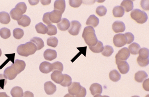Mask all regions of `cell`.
<instances>
[{"instance_id":"cell-1","label":"cell","mask_w":149,"mask_h":97,"mask_svg":"<svg viewBox=\"0 0 149 97\" xmlns=\"http://www.w3.org/2000/svg\"><path fill=\"white\" fill-rule=\"evenodd\" d=\"M25 62L22 60L16 59L10 66L6 68L3 72V75L7 79L13 80L19 74L23 71L26 68Z\"/></svg>"},{"instance_id":"cell-2","label":"cell","mask_w":149,"mask_h":97,"mask_svg":"<svg viewBox=\"0 0 149 97\" xmlns=\"http://www.w3.org/2000/svg\"><path fill=\"white\" fill-rule=\"evenodd\" d=\"M82 37L85 43L89 46H95L97 44L98 39L95 34V31L93 27L88 26L84 29Z\"/></svg>"},{"instance_id":"cell-3","label":"cell","mask_w":149,"mask_h":97,"mask_svg":"<svg viewBox=\"0 0 149 97\" xmlns=\"http://www.w3.org/2000/svg\"><path fill=\"white\" fill-rule=\"evenodd\" d=\"M37 51V47L31 41L25 44H20L17 48V52L20 56L28 57L31 55L34 54Z\"/></svg>"},{"instance_id":"cell-4","label":"cell","mask_w":149,"mask_h":97,"mask_svg":"<svg viewBox=\"0 0 149 97\" xmlns=\"http://www.w3.org/2000/svg\"><path fill=\"white\" fill-rule=\"evenodd\" d=\"M68 92L74 97H85L86 95V89L79 82H73L68 87Z\"/></svg>"},{"instance_id":"cell-5","label":"cell","mask_w":149,"mask_h":97,"mask_svg":"<svg viewBox=\"0 0 149 97\" xmlns=\"http://www.w3.org/2000/svg\"><path fill=\"white\" fill-rule=\"evenodd\" d=\"M27 7L24 2H20L15 6V8L12 9L10 13L12 19L15 21H19L22 17V15L26 13Z\"/></svg>"},{"instance_id":"cell-6","label":"cell","mask_w":149,"mask_h":97,"mask_svg":"<svg viewBox=\"0 0 149 97\" xmlns=\"http://www.w3.org/2000/svg\"><path fill=\"white\" fill-rule=\"evenodd\" d=\"M139 56L137 59V61L141 67H146L149 64V50L147 48H140L138 52Z\"/></svg>"},{"instance_id":"cell-7","label":"cell","mask_w":149,"mask_h":97,"mask_svg":"<svg viewBox=\"0 0 149 97\" xmlns=\"http://www.w3.org/2000/svg\"><path fill=\"white\" fill-rule=\"evenodd\" d=\"M130 16L133 20L140 24L145 23L148 19L146 12L138 9L133 10L131 13Z\"/></svg>"},{"instance_id":"cell-8","label":"cell","mask_w":149,"mask_h":97,"mask_svg":"<svg viewBox=\"0 0 149 97\" xmlns=\"http://www.w3.org/2000/svg\"><path fill=\"white\" fill-rule=\"evenodd\" d=\"M130 53L127 47H124L121 49L115 56L116 64L121 61H126L130 57Z\"/></svg>"},{"instance_id":"cell-9","label":"cell","mask_w":149,"mask_h":97,"mask_svg":"<svg viewBox=\"0 0 149 97\" xmlns=\"http://www.w3.org/2000/svg\"><path fill=\"white\" fill-rule=\"evenodd\" d=\"M113 42L116 47H121L127 44V39L123 33H118L114 36Z\"/></svg>"},{"instance_id":"cell-10","label":"cell","mask_w":149,"mask_h":97,"mask_svg":"<svg viewBox=\"0 0 149 97\" xmlns=\"http://www.w3.org/2000/svg\"><path fill=\"white\" fill-rule=\"evenodd\" d=\"M81 27V24L79 22L77 21H72L70 22V26L68 32L72 36H77L79 33Z\"/></svg>"},{"instance_id":"cell-11","label":"cell","mask_w":149,"mask_h":97,"mask_svg":"<svg viewBox=\"0 0 149 97\" xmlns=\"http://www.w3.org/2000/svg\"><path fill=\"white\" fill-rule=\"evenodd\" d=\"M62 14L58 10H54L50 12L49 19L52 23H58L61 21Z\"/></svg>"},{"instance_id":"cell-12","label":"cell","mask_w":149,"mask_h":97,"mask_svg":"<svg viewBox=\"0 0 149 97\" xmlns=\"http://www.w3.org/2000/svg\"><path fill=\"white\" fill-rule=\"evenodd\" d=\"M56 86L51 81H48L44 84V90L47 95H53L56 92Z\"/></svg>"},{"instance_id":"cell-13","label":"cell","mask_w":149,"mask_h":97,"mask_svg":"<svg viewBox=\"0 0 149 97\" xmlns=\"http://www.w3.org/2000/svg\"><path fill=\"white\" fill-rule=\"evenodd\" d=\"M125 29V24L121 21H115L112 24V29L115 33L123 32Z\"/></svg>"},{"instance_id":"cell-14","label":"cell","mask_w":149,"mask_h":97,"mask_svg":"<svg viewBox=\"0 0 149 97\" xmlns=\"http://www.w3.org/2000/svg\"><path fill=\"white\" fill-rule=\"evenodd\" d=\"M51 78L56 83L60 84L64 80V75L61 72L56 70L51 74Z\"/></svg>"},{"instance_id":"cell-15","label":"cell","mask_w":149,"mask_h":97,"mask_svg":"<svg viewBox=\"0 0 149 97\" xmlns=\"http://www.w3.org/2000/svg\"><path fill=\"white\" fill-rule=\"evenodd\" d=\"M44 59L48 61H52L57 58V53L56 50L51 49H47L43 53Z\"/></svg>"},{"instance_id":"cell-16","label":"cell","mask_w":149,"mask_h":97,"mask_svg":"<svg viewBox=\"0 0 149 97\" xmlns=\"http://www.w3.org/2000/svg\"><path fill=\"white\" fill-rule=\"evenodd\" d=\"M119 71L122 74H126L129 72L130 66L128 63L125 61H121L117 64Z\"/></svg>"},{"instance_id":"cell-17","label":"cell","mask_w":149,"mask_h":97,"mask_svg":"<svg viewBox=\"0 0 149 97\" xmlns=\"http://www.w3.org/2000/svg\"><path fill=\"white\" fill-rule=\"evenodd\" d=\"M39 70L41 73L48 74L52 71V64L48 62L44 61L42 62L39 66Z\"/></svg>"},{"instance_id":"cell-18","label":"cell","mask_w":149,"mask_h":97,"mask_svg":"<svg viewBox=\"0 0 149 97\" xmlns=\"http://www.w3.org/2000/svg\"><path fill=\"white\" fill-rule=\"evenodd\" d=\"M66 8V3L64 0H56L54 4V10H58L63 14Z\"/></svg>"},{"instance_id":"cell-19","label":"cell","mask_w":149,"mask_h":97,"mask_svg":"<svg viewBox=\"0 0 149 97\" xmlns=\"http://www.w3.org/2000/svg\"><path fill=\"white\" fill-rule=\"evenodd\" d=\"M90 90L92 95L95 96L97 94H101L102 92V87L98 83H93L90 86Z\"/></svg>"},{"instance_id":"cell-20","label":"cell","mask_w":149,"mask_h":97,"mask_svg":"<svg viewBox=\"0 0 149 97\" xmlns=\"http://www.w3.org/2000/svg\"><path fill=\"white\" fill-rule=\"evenodd\" d=\"M57 27L61 31H66L69 29L70 22L68 19L63 18L57 24Z\"/></svg>"},{"instance_id":"cell-21","label":"cell","mask_w":149,"mask_h":97,"mask_svg":"<svg viewBox=\"0 0 149 97\" xmlns=\"http://www.w3.org/2000/svg\"><path fill=\"white\" fill-rule=\"evenodd\" d=\"M121 7L123 8L124 11L129 12L133 10L134 4L131 0H124L121 3Z\"/></svg>"},{"instance_id":"cell-22","label":"cell","mask_w":149,"mask_h":97,"mask_svg":"<svg viewBox=\"0 0 149 97\" xmlns=\"http://www.w3.org/2000/svg\"><path fill=\"white\" fill-rule=\"evenodd\" d=\"M99 19L94 15H90L86 22L87 26H91L92 27H96L99 24Z\"/></svg>"},{"instance_id":"cell-23","label":"cell","mask_w":149,"mask_h":97,"mask_svg":"<svg viewBox=\"0 0 149 97\" xmlns=\"http://www.w3.org/2000/svg\"><path fill=\"white\" fill-rule=\"evenodd\" d=\"M148 77L147 73L144 71H139L135 74V80L138 83L143 82Z\"/></svg>"},{"instance_id":"cell-24","label":"cell","mask_w":149,"mask_h":97,"mask_svg":"<svg viewBox=\"0 0 149 97\" xmlns=\"http://www.w3.org/2000/svg\"><path fill=\"white\" fill-rule=\"evenodd\" d=\"M10 94L12 97H22L24 92L21 87L16 86L12 88L10 91Z\"/></svg>"},{"instance_id":"cell-25","label":"cell","mask_w":149,"mask_h":97,"mask_svg":"<svg viewBox=\"0 0 149 97\" xmlns=\"http://www.w3.org/2000/svg\"><path fill=\"white\" fill-rule=\"evenodd\" d=\"M31 22V20L30 17L26 15H22V17L17 21L18 24L23 27H26L30 25Z\"/></svg>"},{"instance_id":"cell-26","label":"cell","mask_w":149,"mask_h":97,"mask_svg":"<svg viewBox=\"0 0 149 97\" xmlns=\"http://www.w3.org/2000/svg\"><path fill=\"white\" fill-rule=\"evenodd\" d=\"M103 43L100 41H97V44L95 45V46H89L91 50L93 52V53H98L102 52L103 50Z\"/></svg>"},{"instance_id":"cell-27","label":"cell","mask_w":149,"mask_h":97,"mask_svg":"<svg viewBox=\"0 0 149 97\" xmlns=\"http://www.w3.org/2000/svg\"><path fill=\"white\" fill-rule=\"evenodd\" d=\"M31 42L33 43L37 47V50H39L44 46V43L42 39L38 37H34L31 40Z\"/></svg>"},{"instance_id":"cell-28","label":"cell","mask_w":149,"mask_h":97,"mask_svg":"<svg viewBox=\"0 0 149 97\" xmlns=\"http://www.w3.org/2000/svg\"><path fill=\"white\" fill-rule=\"evenodd\" d=\"M10 22V17L8 13L6 12H0V22L2 24H7Z\"/></svg>"},{"instance_id":"cell-29","label":"cell","mask_w":149,"mask_h":97,"mask_svg":"<svg viewBox=\"0 0 149 97\" xmlns=\"http://www.w3.org/2000/svg\"><path fill=\"white\" fill-rule=\"evenodd\" d=\"M124 10L123 8L119 6H117L114 8L112 10V13L115 17H121L124 15Z\"/></svg>"},{"instance_id":"cell-30","label":"cell","mask_w":149,"mask_h":97,"mask_svg":"<svg viewBox=\"0 0 149 97\" xmlns=\"http://www.w3.org/2000/svg\"><path fill=\"white\" fill-rule=\"evenodd\" d=\"M140 45L137 43H133L129 45L128 50L130 53L133 55H136L138 54L139 50H140Z\"/></svg>"},{"instance_id":"cell-31","label":"cell","mask_w":149,"mask_h":97,"mask_svg":"<svg viewBox=\"0 0 149 97\" xmlns=\"http://www.w3.org/2000/svg\"><path fill=\"white\" fill-rule=\"evenodd\" d=\"M109 77L110 80L113 82H118L120 80V74L116 70H113L110 72L109 74Z\"/></svg>"},{"instance_id":"cell-32","label":"cell","mask_w":149,"mask_h":97,"mask_svg":"<svg viewBox=\"0 0 149 97\" xmlns=\"http://www.w3.org/2000/svg\"><path fill=\"white\" fill-rule=\"evenodd\" d=\"M35 27L37 33L39 34H45L47 32V27L42 22L37 24Z\"/></svg>"},{"instance_id":"cell-33","label":"cell","mask_w":149,"mask_h":97,"mask_svg":"<svg viewBox=\"0 0 149 97\" xmlns=\"http://www.w3.org/2000/svg\"><path fill=\"white\" fill-rule=\"evenodd\" d=\"M114 50L112 46L109 45H105L103 48V51L102 52V54L105 57H109L113 53Z\"/></svg>"},{"instance_id":"cell-34","label":"cell","mask_w":149,"mask_h":97,"mask_svg":"<svg viewBox=\"0 0 149 97\" xmlns=\"http://www.w3.org/2000/svg\"><path fill=\"white\" fill-rule=\"evenodd\" d=\"M11 36L10 29L6 27H3L0 29V36L3 39H8Z\"/></svg>"},{"instance_id":"cell-35","label":"cell","mask_w":149,"mask_h":97,"mask_svg":"<svg viewBox=\"0 0 149 97\" xmlns=\"http://www.w3.org/2000/svg\"><path fill=\"white\" fill-rule=\"evenodd\" d=\"M72 83V79L69 75L67 74H64V80L60 84L63 87H69Z\"/></svg>"},{"instance_id":"cell-36","label":"cell","mask_w":149,"mask_h":97,"mask_svg":"<svg viewBox=\"0 0 149 97\" xmlns=\"http://www.w3.org/2000/svg\"><path fill=\"white\" fill-rule=\"evenodd\" d=\"M13 36L16 39H21L24 36V30L19 28H16L13 31Z\"/></svg>"},{"instance_id":"cell-37","label":"cell","mask_w":149,"mask_h":97,"mask_svg":"<svg viewBox=\"0 0 149 97\" xmlns=\"http://www.w3.org/2000/svg\"><path fill=\"white\" fill-rule=\"evenodd\" d=\"M58 43V39L56 37H50L47 40V44L52 47H56Z\"/></svg>"},{"instance_id":"cell-38","label":"cell","mask_w":149,"mask_h":97,"mask_svg":"<svg viewBox=\"0 0 149 97\" xmlns=\"http://www.w3.org/2000/svg\"><path fill=\"white\" fill-rule=\"evenodd\" d=\"M52 71L57 70L62 72L64 69L63 64L59 61L54 62L52 64Z\"/></svg>"},{"instance_id":"cell-39","label":"cell","mask_w":149,"mask_h":97,"mask_svg":"<svg viewBox=\"0 0 149 97\" xmlns=\"http://www.w3.org/2000/svg\"><path fill=\"white\" fill-rule=\"evenodd\" d=\"M57 33V29L56 26L53 24H50L47 26V32L48 36H52L56 35Z\"/></svg>"},{"instance_id":"cell-40","label":"cell","mask_w":149,"mask_h":97,"mask_svg":"<svg viewBox=\"0 0 149 97\" xmlns=\"http://www.w3.org/2000/svg\"><path fill=\"white\" fill-rule=\"evenodd\" d=\"M96 13L100 17L104 16L107 13V9L103 6H98L96 9Z\"/></svg>"},{"instance_id":"cell-41","label":"cell","mask_w":149,"mask_h":97,"mask_svg":"<svg viewBox=\"0 0 149 97\" xmlns=\"http://www.w3.org/2000/svg\"><path fill=\"white\" fill-rule=\"evenodd\" d=\"M69 4L70 6L73 8H78L81 6L83 3L81 0H70Z\"/></svg>"},{"instance_id":"cell-42","label":"cell","mask_w":149,"mask_h":97,"mask_svg":"<svg viewBox=\"0 0 149 97\" xmlns=\"http://www.w3.org/2000/svg\"><path fill=\"white\" fill-rule=\"evenodd\" d=\"M7 83V79L5 77L3 74H0V90H3Z\"/></svg>"},{"instance_id":"cell-43","label":"cell","mask_w":149,"mask_h":97,"mask_svg":"<svg viewBox=\"0 0 149 97\" xmlns=\"http://www.w3.org/2000/svg\"><path fill=\"white\" fill-rule=\"evenodd\" d=\"M124 35L127 39V44H130L133 41H134L135 37L133 33L131 32H126Z\"/></svg>"},{"instance_id":"cell-44","label":"cell","mask_w":149,"mask_h":97,"mask_svg":"<svg viewBox=\"0 0 149 97\" xmlns=\"http://www.w3.org/2000/svg\"><path fill=\"white\" fill-rule=\"evenodd\" d=\"M49 14H50V12L45 13L43 15L42 19L43 22L48 26L52 24V22L50 21V19H49Z\"/></svg>"},{"instance_id":"cell-45","label":"cell","mask_w":149,"mask_h":97,"mask_svg":"<svg viewBox=\"0 0 149 97\" xmlns=\"http://www.w3.org/2000/svg\"><path fill=\"white\" fill-rule=\"evenodd\" d=\"M149 1H145V0H142L141 1V7L142 8V9H144L145 10H149Z\"/></svg>"},{"instance_id":"cell-46","label":"cell","mask_w":149,"mask_h":97,"mask_svg":"<svg viewBox=\"0 0 149 97\" xmlns=\"http://www.w3.org/2000/svg\"><path fill=\"white\" fill-rule=\"evenodd\" d=\"M143 87L145 90L149 91V79L144 80L143 84Z\"/></svg>"},{"instance_id":"cell-47","label":"cell","mask_w":149,"mask_h":97,"mask_svg":"<svg viewBox=\"0 0 149 97\" xmlns=\"http://www.w3.org/2000/svg\"><path fill=\"white\" fill-rule=\"evenodd\" d=\"M22 97H34V95L30 91H26L24 93Z\"/></svg>"},{"instance_id":"cell-48","label":"cell","mask_w":149,"mask_h":97,"mask_svg":"<svg viewBox=\"0 0 149 97\" xmlns=\"http://www.w3.org/2000/svg\"><path fill=\"white\" fill-rule=\"evenodd\" d=\"M51 0H49V1H48V0H46V1H43V0H41L40 2L43 5H49L51 3Z\"/></svg>"},{"instance_id":"cell-49","label":"cell","mask_w":149,"mask_h":97,"mask_svg":"<svg viewBox=\"0 0 149 97\" xmlns=\"http://www.w3.org/2000/svg\"><path fill=\"white\" fill-rule=\"evenodd\" d=\"M29 3H30L31 5H36V4L38 3L39 2V0H38V1H31V0H29Z\"/></svg>"},{"instance_id":"cell-50","label":"cell","mask_w":149,"mask_h":97,"mask_svg":"<svg viewBox=\"0 0 149 97\" xmlns=\"http://www.w3.org/2000/svg\"><path fill=\"white\" fill-rule=\"evenodd\" d=\"M0 97H10L8 96L6 92H1L0 93Z\"/></svg>"},{"instance_id":"cell-51","label":"cell","mask_w":149,"mask_h":97,"mask_svg":"<svg viewBox=\"0 0 149 97\" xmlns=\"http://www.w3.org/2000/svg\"><path fill=\"white\" fill-rule=\"evenodd\" d=\"M94 97H109L108 96H102L100 94H97L94 96Z\"/></svg>"},{"instance_id":"cell-52","label":"cell","mask_w":149,"mask_h":97,"mask_svg":"<svg viewBox=\"0 0 149 97\" xmlns=\"http://www.w3.org/2000/svg\"><path fill=\"white\" fill-rule=\"evenodd\" d=\"M64 97H74L73 96L69 94H66V95H65Z\"/></svg>"},{"instance_id":"cell-53","label":"cell","mask_w":149,"mask_h":97,"mask_svg":"<svg viewBox=\"0 0 149 97\" xmlns=\"http://www.w3.org/2000/svg\"><path fill=\"white\" fill-rule=\"evenodd\" d=\"M2 50H1V48H0V57L2 55Z\"/></svg>"},{"instance_id":"cell-54","label":"cell","mask_w":149,"mask_h":97,"mask_svg":"<svg viewBox=\"0 0 149 97\" xmlns=\"http://www.w3.org/2000/svg\"><path fill=\"white\" fill-rule=\"evenodd\" d=\"M131 97H140L139 96H132Z\"/></svg>"}]
</instances>
